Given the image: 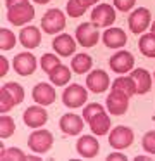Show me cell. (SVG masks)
Segmentation results:
<instances>
[{
	"label": "cell",
	"mask_w": 155,
	"mask_h": 161,
	"mask_svg": "<svg viewBox=\"0 0 155 161\" xmlns=\"http://www.w3.org/2000/svg\"><path fill=\"white\" fill-rule=\"evenodd\" d=\"M133 78L134 85H136V94L138 95H143V94H148L152 88V75L148 73L147 69L143 68H138V69H133L129 75Z\"/></svg>",
	"instance_id": "19"
},
{
	"label": "cell",
	"mask_w": 155,
	"mask_h": 161,
	"mask_svg": "<svg viewBox=\"0 0 155 161\" xmlns=\"http://www.w3.org/2000/svg\"><path fill=\"white\" fill-rule=\"evenodd\" d=\"M110 87V78L103 69H93L86 76V88L93 94H103Z\"/></svg>",
	"instance_id": "12"
},
{
	"label": "cell",
	"mask_w": 155,
	"mask_h": 161,
	"mask_svg": "<svg viewBox=\"0 0 155 161\" xmlns=\"http://www.w3.org/2000/svg\"><path fill=\"white\" fill-rule=\"evenodd\" d=\"M71 76H72L71 69L67 66H64V64H59L52 73H48V78H50V81L55 87H64V85H67L71 81Z\"/></svg>",
	"instance_id": "22"
},
{
	"label": "cell",
	"mask_w": 155,
	"mask_h": 161,
	"mask_svg": "<svg viewBox=\"0 0 155 161\" xmlns=\"http://www.w3.org/2000/svg\"><path fill=\"white\" fill-rule=\"evenodd\" d=\"M93 68V59L88 54H76L71 61V69L78 75H85Z\"/></svg>",
	"instance_id": "23"
},
{
	"label": "cell",
	"mask_w": 155,
	"mask_h": 161,
	"mask_svg": "<svg viewBox=\"0 0 155 161\" xmlns=\"http://www.w3.org/2000/svg\"><path fill=\"white\" fill-rule=\"evenodd\" d=\"M33 19H34V7L29 2L7 9V21L14 26H24Z\"/></svg>",
	"instance_id": "5"
},
{
	"label": "cell",
	"mask_w": 155,
	"mask_h": 161,
	"mask_svg": "<svg viewBox=\"0 0 155 161\" xmlns=\"http://www.w3.org/2000/svg\"><path fill=\"white\" fill-rule=\"evenodd\" d=\"M109 66L114 73L126 75L134 69V56L127 50H119L109 59Z\"/></svg>",
	"instance_id": "7"
},
{
	"label": "cell",
	"mask_w": 155,
	"mask_h": 161,
	"mask_svg": "<svg viewBox=\"0 0 155 161\" xmlns=\"http://www.w3.org/2000/svg\"><path fill=\"white\" fill-rule=\"evenodd\" d=\"M136 0H114V7L121 12H129L134 7Z\"/></svg>",
	"instance_id": "35"
},
{
	"label": "cell",
	"mask_w": 155,
	"mask_h": 161,
	"mask_svg": "<svg viewBox=\"0 0 155 161\" xmlns=\"http://www.w3.org/2000/svg\"><path fill=\"white\" fill-rule=\"evenodd\" d=\"M65 28V14L60 9H48L41 18V30L47 35H59Z\"/></svg>",
	"instance_id": "1"
},
{
	"label": "cell",
	"mask_w": 155,
	"mask_h": 161,
	"mask_svg": "<svg viewBox=\"0 0 155 161\" xmlns=\"http://www.w3.org/2000/svg\"><path fill=\"white\" fill-rule=\"evenodd\" d=\"M138 47H140V52L147 57H155V35L152 33H145L141 35L140 42H138Z\"/></svg>",
	"instance_id": "26"
},
{
	"label": "cell",
	"mask_w": 155,
	"mask_h": 161,
	"mask_svg": "<svg viewBox=\"0 0 155 161\" xmlns=\"http://www.w3.org/2000/svg\"><path fill=\"white\" fill-rule=\"evenodd\" d=\"M105 104H107V109H109L110 114L121 116L127 111V108H129V97H127L126 94H122V92L110 90Z\"/></svg>",
	"instance_id": "13"
},
{
	"label": "cell",
	"mask_w": 155,
	"mask_h": 161,
	"mask_svg": "<svg viewBox=\"0 0 155 161\" xmlns=\"http://www.w3.org/2000/svg\"><path fill=\"white\" fill-rule=\"evenodd\" d=\"M36 57L31 52H21L12 59V68L19 76H29L36 69Z\"/></svg>",
	"instance_id": "11"
},
{
	"label": "cell",
	"mask_w": 155,
	"mask_h": 161,
	"mask_svg": "<svg viewBox=\"0 0 155 161\" xmlns=\"http://www.w3.org/2000/svg\"><path fill=\"white\" fill-rule=\"evenodd\" d=\"M88 125H90V128H91L93 135L100 137V135H105V133L110 132V125H112V123H110V116L107 114V111H102V113H98Z\"/></svg>",
	"instance_id": "21"
},
{
	"label": "cell",
	"mask_w": 155,
	"mask_h": 161,
	"mask_svg": "<svg viewBox=\"0 0 155 161\" xmlns=\"http://www.w3.org/2000/svg\"><path fill=\"white\" fill-rule=\"evenodd\" d=\"M141 147H143L145 153L148 154H155V130H150L143 135L141 139Z\"/></svg>",
	"instance_id": "33"
},
{
	"label": "cell",
	"mask_w": 155,
	"mask_h": 161,
	"mask_svg": "<svg viewBox=\"0 0 155 161\" xmlns=\"http://www.w3.org/2000/svg\"><path fill=\"white\" fill-rule=\"evenodd\" d=\"M100 38L98 28H96L93 23H83L76 28V40H78L79 45L86 47V49H91L96 45Z\"/></svg>",
	"instance_id": "9"
},
{
	"label": "cell",
	"mask_w": 155,
	"mask_h": 161,
	"mask_svg": "<svg viewBox=\"0 0 155 161\" xmlns=\"http://www.w3.org/2000/svg\"><path fill=\"white\" fill-rule=\"evenodd\" d=\"M29 0H5V7L10 9L14 7V5H21V4H28Z\"/></svg>",
	"instance_id": "37"
},
{
	"label": "cell",
	"mask_w": 155,
	"mask_h": 161,
	"mask_svg": "<svg viewBox=\"0 0 155 161\" xmlns=\"http://www.w3.org/2000/svg\"><path fill=\"white\" fill-rule=\"evenodd\" d=\"M114 159L126 161L127 158H126V154H122V153H112V154H109V156H107V161H114Z\"/></svg>",
	"instance_id": "36"
},
{
	"label": "cell",
	"mask_w": 155,
	"mask_h": 161,
	"mask_svg": "<svg viewBox=\"0 0 155 161\" xmlns=\"http://www.w3.org/2000/svg\"><path fill=\"white\" fill-rule=\"evenodd\" d=\"M59 64H60V59H59V56H55V54H43L41 59H40V66L47 75L52 73Z\"/></svg>",
	"instance_id": "28"
},
{
	"label": "cell",
	"mask_w": 155,
	"mask_h": 161,
	"mask_svg": "<svg viewBox=\"0 0 155 161\" xmlns=\"http://www.w3.org/2000/svg\"><path fill=\"white\" fill-rule=\"evenodd\" d=\"M153 80H155V73H153Z\"/></svg>",
	"instance_id": "42"
},
{
	"label": "cell",
	"mask_w": 155,
	"mask_h": 161,
	"mask_svg": "<svg viewBox=\"0 0 155 161\" xmlns=\"http://www.w3.org/2000/svg\"><path fill=\"white\" fill-rule=\"evenodd\" d=\"M76 151H78V154L81 158L91 159V158H95L96 154H98L100 144L93 135H83V137H79L78 142H76Z\"/></svg>",
	"instance_id": "17"
},
{
	"label": "cell",
	"mask_w": 155,
	"mask_h": 161,
	"mask_svg": "<svg viewBox=\"0 0 155 161\" xmlns=\"http://www.w3.org/2000/svg\"><path fill=\"white\" fill-rule=\"evenodd\" d=\"M19 42L23 43L24 49H36L41 42V33L36 26H28L23 28L19 33Z\"/></svg>",
	"instance_id": "20"
},
{
	"label": "cell",
	"mask_w": 155,
	"mask_h": 161,
	"mask_svg": "<svg viewBox=\"0 0 155 161\" xmlns=\"http://www.w3.org/2000/svg\"><path fill=\"white\" fill-rule=\"evenodd\" d=\"M76 45H78V42H74V38L71 35H67V33H59L54 38V42H52V47H54L55 54L62 56V57L72 56L76 52Z\"/></svg>",
	"instance_id": "15"
},
{
	"label": "cell",
	"mask_w": 155,
	"mask_h": 161,
	"mask_svg": "<svg viewBox=\"0 0 155 161\" xmlns=\"http://www.w3.org/2000/svg\"><path fill=\"white\" fill-rule=\"evenodd\" d=\"M112 90H117V92H122L126 94L127 97H133L136 94V85H134L133 78L131 76H119L112 81Z\"/></svg>",
	"instance_id": "24"
},
{
	"label": "cell",
	"mask_w": 155,
	"mask_h": 161,
	"mask_svg": "<svg viewBox=\"0 0 155 161\" xmlns=\"http://www.w3.org/2000/svg\"><path fill=\"white\" fill-rule=\"evenodd\" d=\"M65 11H67V14L71 16V18H79V16H83L86 12V7L79 2V0H69Z\"/></svg>",
	"instance_id": "32"
},
{
	"label": "cell",
	"mask_w": 155,
	"mask_h": 161,
	"mask_svg": "<svg viewBox=\"0 0 155 161\" xmlns=\"http://www.w3.org/2000/svg\"><path fill=\"white\" fill-rule=\"evenodd\" d=\"M102 111H105L102 104H98V102H91V104H88L85 109H83V119H85L86 123H90L96 114H98V113H102Z\"/></svg>",
	"instance_id": "31"
},
{
	"label": "cell",
	"mask_w": 155,
	"mask_h": 161,
	"mask_svg": "<svg viewBox=\"0 0 155 161\" xmlns=\"http://www.w3.org/2000/svg\"><path fill=\"white\" fill-rule=\"evenodd\" d=\"M102 40L105 43V47H109V49H121V47L126 45L127 35L121 28H107Z\"/></svg>",
	"instance_id": "18"
},
{
	"label": "cell",
	"mask_w": 155,
	"mask_h": 161,
	"mask_svg": "<svg viewBox=\"0 0 155 161\" xmlns=\"http://www.w3.org/2000/svg\"><path fill=\"white\" fill-rule=\"evenodd\" d=\"M0 159L2 161H23V159H28V156L23 153L21 149H17V147H10V149H5V147L2 146V151H0Z\"/></svg>",
	"instance_id": "29"
},
{
	"label": "cell",
	"mask_w": 155,
	"mask_h": 161,
	"mask_svg": "<svg viewBox=\"0 0 155 161\" xmlns=\"http://www.w3.org/2000/svg\"><path fill=\"white\" fill-rule=\"evenodd\" d=\"M150 30H152V31H150V33H152V35H155V21H153V23H152V28H150Z\"/></svg>",
	"instance_id": "41"
},
{
	"label": "cell",
	"mask_w": 155,
	"mask_h": 161,
	"mask_svg": "<svg viewBox=\"0 0 155 161\" xmlns=\"http://www.w3.org/2000/svg\"><path fill=\"white\" fill-rule=\"evenodd\" d=\"M86 101H88V88H85L83 85L72 83L62 92V102L69 109L81 108L83 104H86Z\"/></svg>",
	"instance_id": "2"
},
{
	"label": "cell",
	"mask_w": 155,
	"mask_h": 161,
	"mask_svg": "<svg viewBox=\"0 0 155 161\" xmlns=\"http://www.w3.org/2000/svg\"><path fill=\"white\" fill-rule=\"evenodd\" d=\"M2 90L9 94V97L14 102V106H19L24 101V88L19 83H16V81H7V83H3Z\"/></svg>",
	"instance_id": "25"
},
{
	"label": "cell",
	"mask_w": 155,
	"mask_h": 161,
	"mask_svg": "<svg viewBox=\"0 0 155 161\" xmlns=\"http://www.w3.org/2000/svg\"><path fill=\"white\" fill-rule=\"evenodd\" d=\"M23 121L29 128H41L48 121V113L45 111V106H29L23 113Z\"/></svg>",
	"instance_id": "10"
},
{
	"label": "cell",
	"mask_w": 155,
	"mask_h": 161,
	"mask_svg": "<svg viewBox=\"0 0 155 161\" xmlns=\"http://www.w3.org/2000/svg\"><path fill=\"white\" fill-rule=\"evenodd\" d=\"M0 61H2V71H0V76H5L7 71H9V61L5 59V56L0 57Z\"/></svg>",
	"instance_id": "38"
},
{
	"label": "cell",
	"mask_w": 155,
	"mask_h": 161,
	"mask_svg": "<svg viewBox=\"0 0 155 161\" xmlns=\"http://www.w3.org/2000/svg\"><path fill=\"white\" fill-rule=\"evenodd\" d=\"M116 7L110 4H96L91 11V23L96 28H107L116 23Z\"/></svg>",
	"instance_id": "6"
},
{
	"label": "cell",
	"mask_w": 155,
	"mask_h": 161,
	"mask_svg": "<svg viewBox=\"0 0 155 161\" xmlns=\"http://www.w3.org/2000/svg\"><path fill=\"white\" fill-rule=\"evenodd\" d=\"M134 140V132L129 128V126H124V125H117L110 130V135H109V144L112 149L117 151H122L127 149V147L133 144Z\"/></svg>",
	"instance_id": "4"
},
{
	"label": "cell",
	"mask_w": 155,
	"mask_h": 161,
	"mask_svg": "<svg viewBox=\"0 0 155 161\" xmlns=\"http://www.w3.org/2000/svg\"><path fill=\"white\" fill-rule=\"evenodd\" d=\"M31 97L40 106H50L55 102V90L50 83H36L31 90Z\"/></svg>",
	"instance_id": "16"
},
{
	"label": "cell",
	"mask_w": 155,
	"mask_h": 161,
	"mask_svg": "<svg viewBox=\"0 0 155 161\" xmlns=\"http://www.w3.org/2000/svg\"><path fill=\"white\" fill-rule=\"evenodd\" d=\"M16 42H17V38H16V35H14L10 30H7V28L0 30V49H2V50L14 49Z\"/></svg>",
	"instance_id": "30"
},
{
	"label": "cell",
	"mask_w": 155,
	"mask_h": 161,
	"mask_svg": "<svg viewBox=\"0 0 155 161\" xmlns=\"http://www.w3.org/2000/svg\"><path fill=\"white\" fill-rule=\"evenodd\" d=\"M79 2H81V4L85 5L86 9L91 7V5H96V4H98V0H79Z\"/></svg>",
	"instance_id": "39"
},
{
	"label": "cell",
	"mask_w": 155,
	"mask_h": 161,
	"mask_svg": "<svg viewBox=\"0 0 155 161\" xmlns=\"http://www.w3.org/2000/svg\"><path fill=\"white\" fill-rule=\"evenodd\" d=\"M34 2H36V4H40V5H43V4H48L50 0H34Z\"/></svg>",
	"instance_id": "40"
},
{
	"label": "cell",
	"mask_w": 155,
	"mask_h": 161,
	"mask_svg": "<svg viewBox=\"0 0 155 161\" xmlns=\"http://www.w3.org/2000/svg\"><path fill=\"white\" fill-rule=\"evenodd\" d=\"M83 121L85 119L81 116L74 114V113H65L59 119V128L65 133V135H79L83 132Z\"/></svg>",
	"instance_id": "14"
},
{
	"label": "cell",
	"mask_w": 155,
	"mask_h": 161,
	"mask_svg": "<svg viewBox=\"0 0 155 161\" xmlns=\"http://www.w3.org/2000/svg\"><path fill=\"white\" fill-rule=\"evenodd\" d=\"M14 132H16V121H14V118L7 116L5 113H2V116H0V137L2 139H9Z\"/></svg>",
	"instance_id": "27"
},
{
	"label": "cell",
	"mask_w": 155,
	"mask_h": 161,
	"mask_svg": "<svg viewBox=\"0 0 155 161\" xmlns=\"http://www.w3.org/2000/svg\"><path fill=\"white\" fill-rule=\"evenodd\" d=\"M150 19H152V16L147 7H138L129 14L127 25H129L131 31L134 35H141V33H145V30L150 28Z\"/></svg>",
	"instance_id": "8"
},
{
	"label": "cell",
	"mask_w": 155,
	"mask_h": 161,
	"mask_svg": "<svg viewBox=\"0 0 155 161\" xmlns=\"http://www.w3.org/2000/svg\"><path fill=\"white\" fill-rule=\"evenodd\" d=\"M54 146V135L52 132L45 128H40V130H34L29 137H28V147H29L33 153L36 154H43V153H48Z\"/></svg>",
	"instance_id": "3"
},
{
	"label": "cell",
	"mask_w": 155,
	"mask_h": 161,
	"mask_svg": "<svg viewBox=\"0 0 155 161\" xmlns=\"http://www.w3.org/2000/svg\"><path fill=\"white\" fill-rule=\"evenodd\" d=\"M12 108H14L12 99L9 97L7 92H3L2 88H0V113H7V111H10Z\"/></svg>",
	"instance_id": "34"
}]
</instances>
